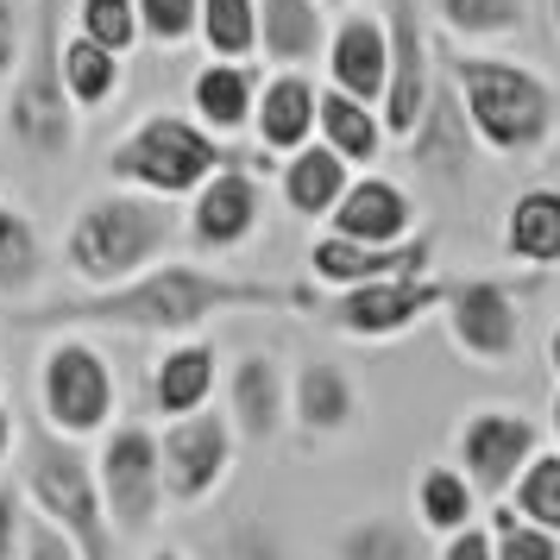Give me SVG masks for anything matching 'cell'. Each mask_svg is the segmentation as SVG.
Here are the masks:
<instances>
[{
  "label": "cell",
  "instance_id": "9c48e42d",
  "mask_svg": "<svg viewBox=\"0 0 560 560\" xmlns=\"http://www.w3.org/2000/svg\"><path fill=\"white\" fill-rule=\"evenodd\" d=\"M183 202H189L183 208V240L208 258H228L240 246H253L258 228H265V189H258L253 164H240V158L214 164Z\"/></svg>",
  "mask_w": 560,
  "mask_h": 560
},
{
  "label": "cell",
  "instance_id": "44dd1931",
  "mask_svg": "<svg viewBox=\"0 0 560 560\" xmlns=\"http://www.w3.org/2000/svg\"><path fill=\"white\" fill-rule=\"evenodd\" d=\"M253 95H258V70L233 63V57H208L202 70L189 77V114L214 139H228V132H240L253 120Z\"/></svg>",
  "mask_w": 560,
  "mask_h": 560
},
{
  "label": "cell",
  "instance_id": "30bf717a",
  "mask_svg": "<svg viewBox=\"0 0 560 560\" xmlns=\"http://www.w3.org/2000/svg\"><path fill=\"white\" fill-rule=\"evenodd\" d=\"M441 296H447L441 278H429V271H397V278H365V283L334 290L328 303H322V315L347 340H397L404 328L429 322L434 308H441Z\"/></svg>",
  "mask_w": 560,
  "mask_h": 560
},
{
  "label": "cell",
  "instance_id": "ab89813d",
  "mask_svg": "<svg viewBox=\"0 0 560 560\" xmlns=\"http://www.w3.org/2000/svg\"><path fill=\"white\" fill-rule=\"evenodd\" d=\"M20 45H26V13H20V0H0V82L13 77Z\"/></svg>",
  "mask_w": 560,
  "mask_h": 560
},
{
  "label": "cell",
  "instance_id": "f6af8a7d",
  "mask_svg": "<svg viewBox=\"0 0 560 560\" xmlns=\"http://www.w3.org/2000/svg\"><path fill=\"white\" fill-rule=\"evenodd\" d=\"M548 13H555V32H560V0H548Z\"/></svg>",
  "mask_w": 560,
  "mask_h": 560
},
{
  "label": "cell",
  "instance_id": "603a6c76",
  "mask_svg": "<svg viewBox=\"0 0 560 560\" xmlns=\"http://www.w3.org/2000/svg\"><path fill=\"white\" fill-rule=\"evenodd\" d=\"M404 145L422 158V164H434L441 177H466V171H472L479 139H472L466 114H459L454 82H447V89H429V107H422V120H416V132H409Z\"/></svg>",
  "mask_w": 560,
  "mask_h": 560
},
{
  "label": "cell",
  "instance_id": "83f0119b",
  "mask_svg": "<svg viewBox=\"0 0 560 560\" xmlns=\"http://www.w3.org/2000/svg\"><path fill=\"white\" fill-rule=\"evenodd\" d=\"M429 13L459 45H504L529 26V0H429Z\"/></svg>",
  "mask_w": 560,
  "mask_h": 560
},
{
  "label": "cell",
  "instance_id": "4316f807",
  "mask_svg": "<svg viewBox=\"0 0 560 560\" xmlns=\"http://www.w3.org/2000/svg\"><path fill=\"white\" fill-rule=\"evenodd\" d=\"M315 132H322V145L340 152L347 164H378V152L390 145L378 107L353 102V95H340V89H322V95H315Z\"/></svg>",
  "mask_w": 560,
  "mask_h": 560
},
{
  "label": "cell",
  "instance_id": "ffe728a7",
  "mask_svg": "<svg viewBox=\"0 0 560 560\" xmlns=\"http://www.w3.org/2000/svg\"><path fill=\"white\" fill-rule=\"evenodd\" d=\"M214 378H221L214 347L183 334L177 347H164V359L152 365V409L158 416H189V409L214 404Z\"/></svg>",
  "mask_w": 560,
  "mask_h": 560
},
{
  "label": "cell",
  "instance_id": "d4e9b609",
  "mask_svg": "<svg viewBox=\"0 0 560 560\" xmlns=\"http://www.w3.org/2000/svg\"><path fill=\"white\" fill-rule=\"evenodd\" d=\"M353 409H359L353 378L340 365H328V359H308L303 372L290 378V422L303 434H340L353 422Z\"/></svg>",
  "mask_w": 560,
  "mask_h": 560
},
{
  "label": "cell",
  "instance_id": "7dc6e473",
  "mask_svg": "<svg viewBox=\"0 0 560 560\" xmlns=\"http://www.w3.org/2000/svg\"><path fill=\"white\" fill-rule=\"evenodd\" d=\"M322 7H340V0H322Z\"/></svg>",
  "mask_w": 560,
  "mask_h": 560
},
{
  "label": "cell",
  "instance_id": "cb8c5ba5",
  "mask_svg": "<svg viewBox=\"0 0 560 560\" xmlns=\"http://www.w3.org/2000/svg\"><path fill=\"white\" fill-rule=\"evenodd\" d=\"M347 177H353V164L340 152H328V145H315V139L296 145V152H283V164H278L283 202L296 208V214H308V221H328V208L340 202Z\"/></svg>",
  "mask_w": 560,
  "mask_h": 560
},
{
  "label": "cell",
  "instance_id": "e0dca14e",
  "mask_svg": "<svg viewBox=\"0 0 560 560\" xmlns=\"http://www.w3.org/2000/svg\"><path fill=\"white\" fill-rule=\"evenodd\" d=\"M322 63H328V89L378 107V95H384V13L353 7L340 26H328Z\"/></svg>",
  "mask_w": 560,
  "mask_h": 560
},
{
  "label": "cell",
  "instance_id": "f35d334b",
  "mask_svg": "<svg viewBox=\"0 0 560 560\" xmlns=\"http://www.w3.org/2000/svg\"><path fill=\"white\" fill-rule=\"evenodd\" d=\"M441 560H491V523H459V529L441 535Z\"/></svg>",
  "mask_w": 560,
  "mask_h": 560
},
{
  "label": "cell",
  "instance_id": "f1b7e54d",
  "mask_svg": "<svg viewBox=\"0 0 560 560\" xmlns=\"http://www.w3.org/2000/svg\"><path fill=\"white\" fill-rule=\"evenodd\" d=\"M57 70H63V89L77 107H107L120 89H127V57L95 45V38H63L57 45Z\"/></svg>",
  "mask_w": 560,
  "mask_h": 560
},
{
  "label": "cell",
  "instance_id": "8d00e7d4",
  "mask_svg": "<svg viewBox=\"0 0 560 560\" xmlns=\"http://www.w3.org/2000/svg\"><path fill=\"white\" fill-rule=\"evenodd\" d=\"M491 560H560V535L523 523L516 510H491Z\"/></svg>",
  "mask_w": 560,
  "mask_h": 560
},
{
  "label": "cell",
  "instance_id": "ee69618b",
  "mask_svg": "<svg viewBox=\"0 0 560 560\" xmlns=\"http://www.w3.org/2000/svg\"><path fill=\"white\" fill-rule=\"evenodd\" d=\"M548 416H555V447H560V390H555V409H548Z\"/></svg>",
  "mask_w": 560,
  "mask_h": 560
},
{
  "label": "cell",
  "instance_id": "d590c367",
  "mask_svg": "<svg viewBox=\"0 0 560 560\" xmlns=\"http://www.w3.org/2000/svg\"><path fill=\"white\" fill-rule=\"evenodd\" d=\"M77 32L127 57L139 45V13H132V0H77Z\"/></svg>",
  "mask_w": 560,
  "mask_h": 560
},
{
  "label": "cell",
  "instance_id": "2e32d148",
  "mask_svg": "<svg viewBox=\"0 0 560 560\" xmlns=\"http://www.w3.org/2000/svg\"><path fill=\"white\" fill-rule=\"evenodd\" d=\"M328 228L347 233V240L390 246V240H409V233H416V202H409L404 183H390V177H378V171H365V177H347L340 202L328 208Z\"/></svg>",
  "mask_w": 560,
  "mask_h": 560
},
{
  "label": "cell",
  "instance_id": "7bdbcfd3",
  "mask_svg": "<svg viewBox=\"0 0 560 560\" xmlns=\"http://www.w3.org/2000/svg\"><path fill=\"white\" fill-rule=\"evenodd\" d=\"M548 365H555V378H560V322H555V334H548Z\"/></svg>",
  "mask_w": 560,
  "mask_h": 560
},
{
  "label": "cell",
  "instance_id": "6da1fadb",
  "mask_svg": "<svg viewBox=\"0 0 560 560\" xmlns=\"http://www.w3.org/2000/svg\"><path fill=\"white\" fill-rule=\"evenodd\" d=\"M233 308H315V290L233 278V271L183 265V258H152L145 271L107 283V290H77L57 303H20L7 322L13 328H120L183 340V334H202L214 315H233Z\"/></svg>",
  "mask_w": 560,
  "mask_h": 560
},
{
  "label": "cell",
  "instance_id": "60d3db41",
  "mask_svg": "<svg viewBox=\"0 0 560 560\" xmlns=\"http://www.w3.org/2000/svg\"><path fill=\"white\" fill-rule=\"evenodd\" d=\"M20 535H26V504L13 485H0V560H20Z\"/></svg>",
  "mask_w": 560,
  "mask_h": 560
},
{
  "label": "cell",
  "instance_id": "f546056e",
  "mask_svg": "<svg viewBox=\"0 0 560 560\" xmlns=\"http://www.w3.org/2000/svg\"><path fill=\"white\" fill-rule=\"evenodd\" d=\"M472 516H479V491L459 466H429L416 479V529L422 535H447L459 523H472Z\"/></svg>",
  "mask_w": 560,
  "mask_h": 560
},
{
  "label": "cell",
  "instance_id": "4dcf8cb0",
  "mask_svg": "<svg viewBox=\"0 0 560 560\" xmlns=\"http://www.w3.org/2000/svg\"><path fill=\"white\" fill-rule=\"evenodd\" d=\"M196 38L208 45V57L246 63L258 51V0H202L196 7Z\"/></svg>",
  "mask_w": 560,
  "mask_h": 560
},
{
  "label": "cell",
  "instance_id": "7402d4cb",
  "mask_svg": "<svg viewBox=\"0 0 560 560\" xmlns=\"http://www.w3.org/2000/svg\"><path fill=\"white\" fill-rule=\"evenodd\" d=\"M328 45V7L322 0H258V51L283 63V70H303L315 63Z\"/></svg>",
  "mask_w": 560,
  "mask_h": 560
},
{
  "label": "cell",
  "instance_id": "8fae6325",
  "mask_svg": "<svg viewBox=\"0 0 560 560\" xmlns=\"http://www.w3.org/2000/svg\"><path fill=\"white\" fill-rule=\"evenodd\" d=\"M233 422L214 416V409H189V416H171L164 434H158V479H164V504H202L214 498L233 472Z\"/></svg>",
  "mask_w": 560,
  "mask_h": 560
},
{
  "label": "cell",
  "instance_id": "b9f144b4",
  "mask_svg": "<svg viewBox=\"0 0 560 560\" xmlns=\"http://www.w3.org/2000/svg\"><path fill=\"white\" fill-rule=\"evenodd\" d=\"M13 434H20V422H13V409L0 404V466L13 459Z\"/></svg>",
  "mask_w": 560,
  "mask_h": 560
},
{
  "label": "cell",
  "instance_id": "277c9868",
  "mask_svg": "<svg viewBox=\"0 0 560 560\" xmlns=\"http://www.w3.org/2000/svg\"><path fill=\"white\" fill-rule=\"evenodd\" d=\"M20 441V491L26 504L70 535L77 560H114V523L102 510V485H95V454H82V441L57 434L51 422H26L13 434Z\"/></svg>",
  "mask_w": 560,
  "mask_h": 560
},
{
  "label": "cell",
  "instance_id": "74e56055",
  "mask_svg": "<svg viewBox=\"0 0 560 560\" xmlns=\"http://www.w3.org/2000/svg\"><path fill=\"white\" fill-rule=\"evenodd\" d=\"M20 560H77V548H70V535L57 529V523H45V516L32 510L26 535H20Z\"/></svg>",
  "mask_w": 560,
  "mask_h": 560
},
{
  "label": "cell",
  "instance_id": "ac0fdd59",
  "mask_svg": "<svg viewBox=\"0 0 560 560\" xmlns=\"http://www.w3.org/2000/svg\"><path fill=\"white\" fill-rule=\"evenodd\" d=\"M228 422L246 441H271L290 422V378L271 353H240L228 372Z\"/></svg>",
  "mask_w": 560,
  "mask_h": 560
},
{
  "label": "cell",
  "instance_id": "5bb4252c",
  "mask_svg": "<svg viewBox=\"0 0 560 560\" xmlns=\"http://www.w3.org/2000/svg\"><path fill=\"white\" fill-rule=\"evenodd\" d=\"M541 447V429H535L523 409H504V404H485L472 409L454 434V466L472 479L479 498H504L510 479L529 466V454Z\"/></svg>",
  "mask_w": 560,
  "mask_h": 560
},
{
  "label": "cell",
  "instance_id": "e575fe53",
  "mask_svg": "<svg viewBox=\"0 0 560 560\" xmlns=\"http://www.w3.org/2000/svg\"><path fill=\"white\" fill-rule=\"evenodd\" d=\"M196 7H202V0H132V13H139V38L158 45V51H183V45H196Z\"/></svg>",
  "mask_w": 560,
  "mask_h": 560
},
{
  "label": "cell",
  "instance_id": "3957f363",
  "mask_svg": "<svg viewBox=\"0 0 560 560\" xmlns=\"http://www.w3.org/2000/svg\"><path fill=\"white\" fill-rule=\"evenodd\" d=\"M459 95V114H466V127L479 139L491 158H535L548 139H555V89L535 77L529 63H516V57H498V51H466L459 45L454 70H447Z\"/></svg>",
  "mask_w": 560,
  "mask_h": 560
},
{
  "label": "cell",
  "instance_id": "836d02e7",
  "mask_svg": "<svg viewBox=\"0 0 560 560\" xmlns=\"http://www.w3.org/2000/svg\"><path fill=\"white\" fill-rule=\"evenodd\" d=\"M38 233H32L26 208L0 202V296H32V283H38Z\"/></svg>",
  "mask_w": 560,
  "mask_h": 560
},
{
  "label": "cell",
  "instance_id": "d6a6232c",
  "mask_svg": "<svg viewBox=\"0 0 560 560\" xmlns=\"http://www.w3.org/2000/svg\"><path fill=\"white\" fill-rule=\"evenodd\" d=\"M504 498H516V516H523V523L560 535V447H535L529 466L510 479Z\"/></svg>",
  "mask_w": 560,
  "mask_h": 560
},
{
  "label": "cell",
  "instance_id": "bcb514c9",
  "mask_svg": "<svg viewBox=\"0 0 560 560\" xmlns=\"http://www.w3.org/2000/svg\"><path fill=\"white\" fill-rule=\"evenodd\" d=\"M145 560H183V555H171V548H164V555H145Z\"/></svg>",
  "mask_w": 560,
  "mask_h": 560
},
{
  "label": "cell",
  "instance_id": "d6986e66",
  "mask_svg": "<svg viewBox=\"0 0 560 560\" xmlns=\"http://www.w3.org/2000/svg\"><path fill=\"white\" fill-rule=\"evenodd\" d=\"M258 132V158H283L315 139V82L303 70H278L271 82H258L253 95V120Z\"/></svg>",
  "mask_w": 560,
  "mask_h": 560
},
{
  "label": "cell",
  "instance_id": "9a60e30c",
  "mask_svg": "<svg viewBox=\"0 0 560 560\" xmlns=\"http://www.w3.org/2000/svg\"><path fill=\"white\" fill-rule=\"evenodd\" d=\"M429 265H434V240L422 228L409 233V240H390V246L347 240V233L328 228L308 246V271L328 290H347V283H365V278H397V271H429Z\"/></svg>",
  "mask_w": 560,
  "mask_h": 560
},
{
  "label": "cell",
  "instance_id": "8992f818",
  "mask_svg": "<svg viewBox=\"0 0 560 560\" xmlns=\"http://www.w3.org/2000/svg\"><path fill=\"white\" fill-rule=\"evenodd\" d=\"M228 145L196 120V114H145L127 139H114L107 152V177L127 183V189H145V196H164V202H183L196 183L228 164Z\"/></svg>",
  "mask_w": 560,
  "mask_h": 560
},
{
  "label": "cell",
  "instance_id": "7a4b0ae2",
  "mask_svg": "<svg viewBox=\"0 0 560 560\" xmlns=\"http://www.w3.org/2000/svg\"><path fill=\"white\" fill-rule=\"evenodd\" d=\"M177 233H183L177 202L114 183V189H95V196L77 202L70 233H63V265L82 290H107V283L145 271L152 258H164L177 246Z\"/></svg>",
  "mask_w": 560,
  "mask_h": 560
},
{
  "label": "cell",
  "instance_id": "484cf974",
  "mask_svg": "<svg viewBox=\"0 0 560 560\" xmlns=\"http://www.w3.org/2000/svg\"><path fill=\"white\" fill-rule=\"evenodd\" d=\"M504 253L516 265H535V271L560 265V189L535 183L504 208Z\"/></svg>",
  "mask_w": 560,
  "mask_h": 560
},
{
  "label": "cell",
  "instance_id": "4fadbf2b",
  "mask_svg": "<svg viewBox=\"0 0 560 560\" xmlns=\"http://www.w3.org/2000/svg\"><path fill=\"white\" fill-rule=\"evenodd\" d=\"M447 322V340H454L466 359L479 365H504L523 347V296L510 290L504 278H466L447 283V296L434 308Z\"/></svg>",
  "mask_w": 560,
  "mask_h": 560
},
{
  "label": "cell",
  "instance_id": "5b68a950",
  "mask_svg": "<svg viewBox=\"0 0 560 560\" xmlns=\"http://www.w3.org/2000/svg\"><path fill=\"white\" fill-rule=\"evenodd\" d=\"M57 45H63V13H57V0H38L26 45H20V63H13V77L0 82L7 89V132H13V145L45 158V164L77 152V114H82L70 102V89H63Z\"/></svg>",
  "mask_w": 560,
  "mask_h": 560
},
{
  "label": "cell",
  "instance_id": "7c38bea8",
  "mask_svg": "<svg viewBox=\"0 0 560 560\" xmlns=\"http://www.w3.org/2000/svg\"><path fill=\"white\" fill-rule=\"evenodd\" d=\"M434 89V51H429V32H422V13L416 0H390L384 7V95H378V120L384 139L404 145L422 107H429Z\"/></svg>",
  "mask_w": 560,
  "mask_h": 560
},
{
  "label": "cell",
  "instance_id": "ba28073f",
  "mask_svg": "<svg viewBox=\"0 0 560 560\" xmlns=\"http://www.w3.org/2000/svg\"><path fill=\"white\" fill-rule=\"evenodd\" d=\"M95 485L114 535H152L164 516V479H158V434L139 422H107L102 454H95Z\"/></svg>",
  "mask_w": 560,
  "mask_h": 560
},
{
  "label": "cell",
  "instance_id": "1f68e13d",
  "mask_svg": "<svg viewBox=\"0 0 560 560\" xmlns=\"http://www.w3.org/2000/svg\"><path fill=\"white\" fill-rule=\"evenodd\" d=\"M340 560H422V529L404 516H359L353 529L334 541Z\"/></svg>",
  "mask_w": 560,
  "mask_h": 560
},
{
  "label": "cell",
  "instance_id": "52a82bcc",
  "mask_svg": "<svg viewBox=\"0 0 560 560\" xmlns=\"http://www.w3.org/2000/svg\"><path fill=\"white\" fill-rule=\"evenodd\" d=\"M120 409V378L89 334H63L38 353V422L70 441H95Z\"/></svg>",
  "mask_w": 560,
  "mask_h": 560
}]
</instances>
